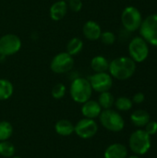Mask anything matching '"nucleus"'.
I'll return each mask as SVG.
<instances>
[{
	"label": "nucleus",
	"instance_id": "7",
	"mask_svg": "<svg viewBox=\"0 0 157 158\" xmlns=\"http://www.w3.org/2000/svg\"><path fill=\"white\" fill-rule=\"evenodd\" d=\"M121 22L128 31H137L143 22L141 12L135 6H127L121 14Z\"/></svg>",
	"mask_w": 157,
	"mask_h": 158
},
{
	"label": "nucleus",
	"instance_id": "32",
	"mask_svg": "<svg viewBox=\"0 0 157 158\" xmlns=\"http://www.w3.org/2000/svg\"><path fill=\"white\" fill-rule=\"evenodd\" d=\"M64 1H68V0H64Z\"/></svg>",
	"mask_w": 157,
	"mask_h": 158
},
{
	"label": "nucleus",
	"instance_id": "5",
	"mask_svg": "<svg viewBox=\"0 0 157 158\" xmlns=\"http://www.w3.org/2000/svg\"><path fill=\"white\" fill-rule=\"evenodd\" d=\"M74 64L75 61L72 56L67 52H61L52 58L50 69L56 74H65L68 73L73 69Z\"/></svg>",
	"mask_w": 157,
	"mask_h": 158
},
{
	"label": "nucleus",
	"instance_id": "13",
	"mask_svg": "<svg viewBox=\"0 0 157 158\" xmlns=\"http://www.w3.org/2000/svg\"><path fill=\"white\" fill-rule=\"evenodd\" d=\"M102 112V107L100 106L99 103L95 100H88L82 104L81 106V113L84 118L94 119L99 118Z\"/></svg>",
	"mask_w": 157,
	"mask_h": 158
},
{
	"label": "nucleus",
	"instance_id": "1",
	"mask_svg": "<svg viewBox=\"0 0 157 158\" xmlns=\"http://www.w3.org/2000/svg\"><path fill=\"white\" fill-rule=\"evenodd\" d=\"M136 70V62L130 57L120 56L113 59L109 63V74L119 81L130 79Z\"/></svg>",
	"mask_w": 157,
	"mask_h": 158
},
{
	"label": "nucleus",
	"instance_id": "21",
	"mask_svg": "<svg viewBox=\"0 0 157 158\" xmlns=\"http://www.w3.org/2000/svg\"><path fill=\"white\" fill-rule=\"evenodd\" d=\"M97 102L99 103V105L102 108L110 109L115 104V98H114L113 94L109 91H107V92H104V93L100 94Z\"/></svg>",
	"mask_w": 157,
	"mask_h": 158
},
{
	"label": "nucleus",
	"instance_id": "24",
	"mask_svg": "<svg viewBox=\"0 0 157 158\" xmlns=\"http://www.w3.org/2000/svg\"><path fill=\"white\" fill-rule=\"evenodd\" d=\"M132 103H133L132 100H130V98L121 96V97H118L117 100H115L114 105L120 111H129L132 107Z\"/></svg>",
	"mask_w": 157,
	"mask_h": 158
},
{
	"label": "nucleus",
	"instance_id": "27",
	"mask_svg": "<svg viewBox=\"0 0 157 158\" xmlns=\"http://www.w3.org/2000/svg\"><path fill=\"white\" fill-rule=\"evenodd\" d=\"M68 7L73 12H79L82 8V1L81 0H68Z\"/></svg>",
	"mask_w": 157,
	"mask_h": 158
},
{
	"label": "nucleus",
	"instance_id": "2",
	"mask_svg": "<svg viewBox=\"0 0 157 158\" xmlns=\"http://www.w3.org/2000/svg\"><path fill=\"white\" fill-rule=\"evenodd\" d=\"M69 94L72 100L78 104H83L91 99L93 89L90 81L86 78H75L69 87Z\"/></svg>",
	"mask_w": 157,
	"mask_h": 158
},
{
	"label": "nucleus",
	"instance_id": "9",
	"mask_svg": "<svg viewBox=\"0 0 157 158\" xmlns=\"http://www.w3.org/2000/svg\"><path fill=\"white\" fill-rule=\"evenodd\" d=\"M129 53L130 55V58L135 62L141 63L144 61L149 55L147 42L143 37L133 38L129 44Z\"/></svg>",
	"mask_w": 157,
	"mask_h": 158
},
{
	"label": "nucleus",
	"instance_id": "16",
	"mask_svg": "<svg viewBox=\"0 0 157 158\" xmlns=\"http://www.w3.org/2000/svg\"><path fill=\"white\" fill-rule=\"evenodd\" d=\"M55 131L60 136H70L74 133V125L68 119H60L56 123Z\"/></svg>",
	"mask_w": 157,
	"mask_h": 158
},
{
	"label": "nucleus",
	"instance_id": "17",
	"mask_svg": "<svg viewBox=\"0 0 157 158\" xmlns=\"http://www.w3.org/2000/svg\"><path fill=\"white\" fill-rule=\"evenodd\" d=\"M91 68L95 73L106 72L109 68V62L103 56H95L91 60Z\"/></svg>",
	"mask_w": 157,
	"mask_h": 158
},
{
	"label": "nucleus",
	"instance_id": "10",
	"mask_svg": "<svg viewBox=\"0 0 157 158\" xmlns=\"http://www.w3.org/2000/svg\"><path fill=\"white\" fill-rule=\"evenodd\" d=\"M98 131V125L94 119L82 118L74 126V132L81 139L88 140L95 136Z\"/></svg>",
	"mask_w": 157,
	"mask_h": 158
},
{
	"label": "nucleus",
	"instance_id": "15",
	"mask_svg": "<svg viewBox=\"0 0 157 158\" xmlns=\"http://www.w3.org/2000/svg\"><path fill=\"white\" fill-rule=\"evenodd\" d=\"M105 158H127L128 150L121 143H113L105 151Z\"/></svg>",
	"mask_w": 157,
	"mask_h": 158
},
{
	"label": "nucleus",
	"instance_id": "30",
	"mask_svg": "<svg viewBox=\"0 0 157 158\" xmlns=\"http://www.w3.org/2000/svg\"><path fill=\"white\" fill-rule=\"evenodd\" d=\"M129 158H140L138 156H130Z\"/></svg>",
	"mask_w": 157,
	"mask_h": 158
},
{
	"label": "nucleus",
	"instance_id": "31",
	"mask_svg": "<svg viewBox=\"0 0 157 158\" xmlns=\"http://www.w3.org/2000/svg\"><path fill=\"white\" fill-rule=\"evenodd\" d=\"M11 158H21L20 156H12Z\"/></svg>",
	"mask_w": 157,
	"mask_h": 158
},
{
	"label": "nucleus",
	"instance_id": "20",
	"mask_svg": "<svg viewBox=\"0 0 157 158\" xmlns=\"http://www.w3.org/2000/svg\"><path fill=\"white\" fill-rule=\"evenodd\" d=\"M14 93V87L10 81L0 79V101L9 99Z\"/></svg>",
	"mask_w": 157,
	"mask_h": 158
},
{
	"label": "nucleus",
	"instance_id": "18",
	"mask_svg": "<svg viewBox=\"0 0 157 158\" xmlns=\"http://www.w3.org/2000/svg\"><path fill=\"white\" fill-rule=\"evenodd\" d=\"M130 119L136 127H144L150 121V115L145 110L139 109L132 113Z\"/></svg>",
	"mask_w": 157,
	"mask_h": 158
},
{
	"label": "nucleus",
	"instance_id": "19",
	"mask_svg": "<svg viewBox=\"0 0 157 158\" xmlns=\"http://www.w3.org/2000/svg\"><path fill=\"white\" fill-rule=\"evenodd\" d=\"M83 49V41L79 37L71 38L67 44V53L74 56L79 55Z\"/></svg>",
	"mask_w": 157,
	"mask_h": 158
},
{
	"label": "nucleus",
	"instance_id": "6",
	"mask_svg": "<svg viewBox=\"0 0 157 158\" xmlns=\"http://www.w3.org/2000/svg\"><path fill=\"white\" fill-rule=\"evenodd\" d=\"M22 45L21 39L14 33H6L0 37V56H9L17 54Z\"/></svg>",
	"mask_w": 157,
	"mask_h": 158
},
{
	"label": "nucleus",
	"instance_id": "11",
	"mask_svg": "<svg viewBox=\"0 0 157 158\" xmlns=\"http://www.w3.org/2000/svg\"><path fill=\"white\" fill-rule=\"evenodd\" d=\"M89 81L93 91L97 93H104L109 91L113 86V79L107 72H98L89 77Z\"/></svg>",
	"mask_w": 157,
	"mask_h": 158
},
{
	"label": "nucleus",
	"instance_id": "8",
	"mask_svg": "<svg viewBox=\"0 0 157 158\" xmlns=\"http://www.w3.org/2000/svg\"><path fill=\"white\" fill-rule=\"evenodd\" d=\"M140 33L147 43L157 46V14L149 15L143 20Z\"/></svg>",
	"mask_w": 157,
	"mask_h": 158
},
{
	"label": "nucleus",
	"instance_id": "4",
	"mask_svg": "<svg viewBox=\"0 0 157 158\" xmlns=\"http://www.w3.org/2000/svg\"><path fill=\"white\" fill-rule=\"evenodd\" d=\"M130 147L136 155L146 154L151 147V138L145 131L138 130L134 131L130 137Z\"/></svg>",
	"mask_w": 157,
	"mask_h": 158
},
{
	"label": "nucleus",
	"instance_id": "23",
	"mask_svg": "<svg viewBox=\"0 0 157 158\" xmlns=\"http://www.w3.org/2000/svg\"><path fill=\"white\" fill-rule=\"evenodd\" d=\"M13 134L12 125L6 120L0 121V142L7 141Z\"/></svg>",
	"mask_w": 157,
	"mask_h": 158
},
{
	"label": "nucleus",
	"instance_id": "26",
	"mask_svg": "<svg viewBox=\"0 0 157 158\" xmlns=\"http://www.w3.org/2000/svg\"><path fill=\"white\" fill-rule=\"evenodd\" d=\"M100 40L105 45H112L116 42V35L112 31H106L104 32L102 31Z\"/></svg>",
	"mask_w": 157,
	"mask_h": 158
},
{
	"label": "nucleus",
	"instance_id": "3",
	"mask_svg": "<svg viewBox=\"0 0 157 158\" xmlns=\"http://www.w3.org/2000/svg\"><path fill=\"white\" fill-rule=\"evenodd\" d=\"M99 119L105 129L113 132L121 131L125 126L123 118L119 115V113L112 110L111 108L104 109L99 116Z\"/></svg>",
	"mask_w": 157,
	"mask_h": 158
},
{
	"label": "nucleus",
	"instance_id": "28",
	"mask_svg": "<svg viewBox=\"0 0 157 158\" xmlns=\"http://www.w3.org/2000/svg\"><path fill=\"white\" fill-rule=\"evenodd\" d=\"M145 132L148 135H154L157 133V122L156 121H149L145 126Z\"/></svg>",
	"mask_w": 157,
	"mask_h": 158
},
{
	"label": "nucleus",
	"instance_id": "29",
	"mask_svg": "<svg viewBox=\"0 0 157 158\" xmlns=\"http://www.w3.org/2000/svg\"><path fill=\"white\" fill-rule=\"evenodd\" d=\"M145 99V96L143 93H137L136 94H134L133 98H132V102L135 104H142Z\"/></svg>",
	"mask_w": 157,
	"mask_h": 158
},
{
	"label": "nucleus",
	"instance_id": "22",
	"mask_svg": "<svg viewBox=\"0 0 157 158\" xmlns=\"http://www.w3.org/2000/svg\"><path fill=\"white\" fill-rule=\"evenodd\" d=\"M16 152V147L14 144L7 141L0 142V156L6 158H11L14 156Z\"/></svg>",
	"mask_w": 157,
	"mask_h": 158
},
{
	"label": "nucleus",
	"instance_id": "25",
	"mask_svg": "<svg viewBox=\"0 0 157 158\" xmlns=\"http://www.w3.org/2000/svg\"><path fill=\"white\" fill-rule=\"evenodd\" d=\"M66 93H67V87L65 86V84H63V83H56L53 87L51 94H52L53 98H55L56 100H59V99L63 98L66 95Z\"/></svg>",
	"mask_w": 157,
	"mask_h": 158
},
{
	"label": "nucleus",
	"instance_id": "14",
	"mask_svg": "<svg viewBox=\"0 0 157 158\" xmlns=\"http://www.w3.org/2000/svg\"><path fill=\"white\" fill-rule=\"evenodd\" d=\"M68 3L64 0H58L52 4L49 9V16L54 21L61 20L68 13Z\"/></svg>",
	"mask_w": 157,
	"mask_h": 158
},
{
	"label": "nucleus",
	"instance_id": "12",
	"mask_svg": "<svg viewBox=\"0 0 157 158\" xmlns=\"http://www.w3.org/2000/svg\"><path fill=\"white\" fill-rule=\"evenodd\" d=\"M83 36L90 41H97L100 39L102 29L101 26L94 20H88L82 26Z\"/></svg>",
	"mask_w": 157,
	"mask_h": 158
}]
</instances>
